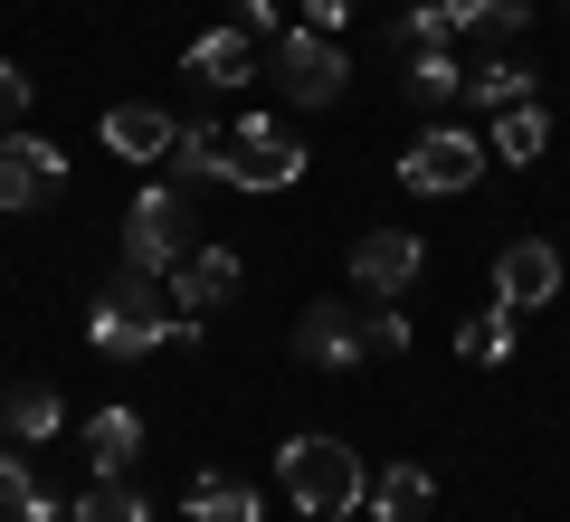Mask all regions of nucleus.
I'll list each match as a JSON object with an SVG mask.
<instances>
[{
    "instance_id": "nucleus-1",
    "label": "nucleus",
    "mask_w": 570,
    "mask_h": 522,
    "mask_svg": "<svg viewBox=\"0 0 570 522\" xmlns=\"http://www.w3.org/2000/svg\"><path fill=\"white\" fill-rule=\"evenodd\" d=\"M86 333H96V352L134 362V352H163V342H200V314H153V276H134V266H124V276L96 295Z\"/></svg>"
},
{
    "instance_id": "nucleus-2",
    "label": "nucleus",
    "mask_w": 570,
    "mask_h": 522,
    "mask_svg": "<svg viewBox=\"0 0 570 522\" xmlns=\"http://www.w3.org/2000/svg\"><path fill=\"white\" fill-rule=\"evenodd\" d=\"M276 475H285V503L314 513V522H333V513L362 503V456H352L343 437H285L276 446Z\"/></svg>"
},
{
    "instance_id": "nucleus-3",
    "label": "nucleus",
    "mask_w": 570,
    "mask_h": 522,
    "mask_svg": "<svg viewBox=\"0 0 570 522\" xmlns=\"http://www.w3.org/2000/svg\"><path fill=\"white\" fill-rule=\"evenodd\" d=\"M219 181H238V190H295V181H305V142L285 134L276 115H247V124H228V142H219Z\"/></svg>"
},
{
    "instance_id": "nucleus-4",
    "label": "nucleus",
    "mask_w": 570,
    "mask_h": 522,
    "mask_svg": "<svg viewBox=\"0 0 570 522\" xmlns=\"http://www.w3.org/2000/svg\"><path fill=\"white\" fill-rule=\"evenodd\" d=\"M190 247V200L181 190H134V209H124V266L134 276H171Z\"/></svg>"
},
{
    "instance_id": "nucleus-5",
    "label": "nucleus",
    "mask_w": 570,
    "mask_h": 522,
    "mask_svg": "<svg viewBox=\"0 0 570 522\" xmlns=\"http://www.w3.org/2000/svg\"><path fill=\"white\" fill-rule=\"evenodd\" d=\"M485 134H456V124H428L419 142H409L400 152V181L409 190H438V200H448V190H475V171H485Z\"/></svg>"
},
{
    "instance_id": "nucleus-6",
    "label": "nucleus",
    "mask_w": 570,
    "mask_h": 522,
    "mask_svg": "<svg viewBox=\"0 0 570 522\" xmlns=\"http://www.w3.org/2000/svg\"><path fill=\"white\" fill-rule=\"evenodd\" d=\"M343 77H352V67H343V48H333L324 29H276V86L295 105H333Z\"/></svg>"
},
{
    "instance_id": "nucleus-7",
    "label": "nucleus",
    "mask_w": 570,
    "mask_h": 522,
    "mask_svg": "<svg viewBox=\"0 0 570 522\" xmlns=\"http://www.w3.org/2000/svg\"><path fill=\"white\" fill-rule=\"evenodd\" d=\"M58 181H67V152H58V142L0 134V209H10V219H20V209H39Z\"/></svg>"
},
{
    "instance_id": "nucleus-8",
    "label": "nucleus",
    "mask_w": 570,
    "mask_h": 522,
    "mask_svg": "<svg viewBox=\"0 0 570 522\" xmlns=\"http://www.w3.org/2000/svg\"><path fill=\"white\" fill-rule=\"evenodd\" d=\"M561 295V247L551 238H513L504 257H494V304H513V314H532V304Z\"/></svg>"
},
{
    "instance_id": "nucleus-9",
    "label": "nucleus",
    "mask_w": 570,
    "mask_h": 522,
    "mask_svg": "<svg viewBox=\"0 0 570 522\" xmlns=\"http://www.w3.org/2000/svg\"><path fill=\"white\" fill-rule=\"evenodd\" d=\"M238 285H247V266L228 257V247H181V266H171V304H181V314H200V323L219 314Z\"/></svg>"
},
{
    "instance_id": "nucleus-10",
    "label": "nucleus",
    "mask_w": 570,
    "mask_h": 522,
    "mask_svg": "<svg viewBox=\"0 0 570 522\" xmlns=\"http://www.w3.org/2000/svg\"><path fill=\"white\" fill-rule=\"evenodd\" d=\"M409 276H419V238H409V228H362V238H352V285L409 295Z\"/></svg>"
},
{
    "instance_id": "nucleus-11",
    "label": "nucleus",
    "mask_w": 570,
    "mask_h": 522,
    "mask_svg": "<svg viewBox=\"0 0 570 522\" xmlns=\"http://www.w3.org/2000/svg\"><path fill=\"white\" fill-rule=\"evenodd\" d=\"M181 77H200V86H247V77H257V39H247L238 20H228V29H200V39L181 48Z\"/></svg>"
},
{
    "instance_id": "nucleus-12",
    "label": "nucleus",
    "mask_w": 570,
    "mask_h": 522,
    "mask_svg": "<svg viewBox=\"0 0 570 522\" xmlns=\"http://www.w3.org/2000/svg\"><path fill=\"white\" fill-rule=\"evenodd\" d=\"M295 352L324 371L362 362V304H305V323H295Z\"/></svg>"
},
{
    "instance_id": "nucleus-13",
    "label": "nucleus",
    "mask_w": 570,
    "mask_h": 522,
    "mask_svg": "<svg viewBox=\"0 0 570 522\" xmlns=\"http://www.w3.org/2000/svg\"><path fill=\"white\" fill-rule=\"evenodd\" d=\"M171 134H181V124H171L163 105H115V115H105V152H124V161H163Z\"/></svg>"
},
{
    "instance_id": "nucleus-14",
    "label": "nucleus",
    "mask_w": 570,
    "mask_h": 522,
    "mask_svg": "<svg viewBox=\"0 0 570 522\" xmlns=\"http://www.w3.org/2000/svg\"><path fill=\"white\" fill-rule=\"evenodd\" d=\"M542 142H551V115L542 105H494V134H485V152L494 161H513V171H523V161H542Z\"/></svg>"
},
{
    "instance_id": "nucleus-15",
    "label": "nucleus",
    "mask_w": 570,
    "mask_h": 522,
    "mask_svg": "<svg viewBox=\"0 0 570 522\" xmlns=\"http://www.w3.org/2000/svg\"><path fill=\"white\" fill-rule=\"evenodd\" d=\"M58 418H67V400L48 381H20L10 400H0V427H10V446H39V437H58Z\"/></svg>"
},
{
    "instance_id": "nucleus-16",
    "label": "nucleus",
    "mask_w": 570,
    "mask_h": 522,
    "mask_svg": "<svg viewBox=\"0 0 570 522\" xmlns=\"http://www.w3.org/2000/svg\"><path fill=\"white\" fill-rule=\"evenodd\" d=\"M134 456H142V418L134 408H96V418H86V465H96V475H124Z\"/></svg>"
},
{
    "instance_id": "nucleus-17",
    "label": "nucleus",
    "mask_w": 570,
    "mask_h": 522,
    "mask_svg": "<svg viewBox=\"0 0 570 522\" xmlns=\"http://www.w3.org/2000/svg\"><path fill=\"white\" fill-rule=\"evenodd\" d=\"M181 503H190V522H257V513H266L257 484H238V475H200Z\"/></svg>"
},
{
    "instance_id": "nucleus-18",
    "label": "nucleus",
    "mask_w": 570,
    "mask_h": 522,
    "mask_svg": "<svg viewBox=\"0 0 570 522\" xmlns=\"http://www.w3.org/2000/svg\"><path fill=\"white\" fill-rule=\"evenodd\" d=\"M409 513H428V475L419 465H381L371 475V522H409Z\"/></svg>"
},
{
    "instance_id": "nucleus-19",
    "label": "nucleus",
    "mask_w": 570,
    "mask_h": 522,
    "mask_svg": "<svg viewBox=\"0 0 570 522\" xmlns=\"http://www.w3.org/2000/svg\"><path fill=\"white\" fill-rule=\"evenodd\" d=\"M67 522H153V513H142V494L124 475H96L77 503H67Z\"/></svg>"
},
{
    "instance_id": "nucleus-20",
    "label": "nucleus",
    "mask_w": 570,
    "mask_h": 522,
    "mask_svg": "<svg viewBox=\"0 0 570 522\" xmlns=\"http://www.w3.org/2000/svg\"><path fill=\"white\" fill-rule=\"evenodd\" d=\"M400 86H409V96H419V105H448V96H466V67H456L448 48H419Z\"/></svg>"
},
{
    "instance_id": "nucleus-21",
    "label": "nucleus",
    "mask_w": 570,
    "mask_h": 522,
    "mask_svg": "<svg viewBox=\"0 0 570 522\" xmlns=\"http://www.w3.org/2000/svg\"><path fill=\"white\" fill-rule=\"evenodd\" d=\"M219 142H228V134H209V124H181L163 161L181 171V181H219Z\"/></svg>"
},
{
    "instance_id": "nucleus-22",
    "label": "nucleus",
    "mask_w": 570,
    "mask_h": 522,
    "mask_svg": "<svg viewBox=\"0 0 570 522\" xmlns=\"http://www.w3.org/2000/svg\"><path fill=\"white\" fill-rule=\"evenodd\" d=\"M456 352H466V362H513V304H485V314L456 333Z\"/></svg>"
},
{
    "instance_id": "nucleus-23",
    "label": "nucleus",
    "mask_w": 570,
    "mask_h": 522,
    "mask_svg": "<svg viewBox=\"0 0 570 522\" xmlns=\"http://www.w3.org/2000/svg\"><path fill=\"white\" fill-rule=\"evenodd\" d=\"M532 0H438V20L448 29H523Z\"/></svg>"
},
{
    "instance_id": "nucleus-24",
    "label": "nucleus",
    "mask_w": 570,
    "mask_h": 522,
    "mask_svg": "<svg viewBox=\"0 0 570 522\" xmlns=\"http://www.w3.org/2000/svg\"><path fill=\"white\" fill-rule=\"evenodd\" d=\"M466 96H485V105H523V96H532V67H485V77H466Z\"/></svg>"
},
{
    "instance_id": "nucleus-25",
    "label": "nucleus",
    "mask_w": 570,
    "mask_h": 522,
    "mask_svg": "<svg viewBox=\"0 0 570 522\" xmlns=\"http://www.w3.org/2000/svg\"><path fill=\"white\" fill-rule=\"evenodd\" d=\"M362 352H381V362H400V352H409V323L390 314V304H381V314H362Z\"/></svg>"
},
{
    "instance_id": "nucleus-26",
    "label": "nucleus",
    "mask_w": 570,
    "mask_h": 522,
    "mask_svg": "<svg viewBox=\"0 0 570 522\" xmlns=\"http://www.w3.org/2000/svg\"><path fill=\"white\" fill-rule=\"evenodd\" d=\"M29 494H39V484H29V456H10V446H0V513H20Z\"/></svg>"
},
{
    "instance_id": "nucleus-27",
    "label": "nucleus",
    "mask_w": 570,
    "mask_h": 522,
    "mask_svg": "<svg viewBox=\"0 0 570 522\" xmlns=\"http://www.w3.org/2000/svg\"><path fill=\"white\" fill-rule=\"evenodd\" d=\"M20 124H29V77L0 67V134H20Z\"/></svg>"
},
{
    "instance_id": "nucleus-28",
    "label": "nucleus",
    "mask_w": 570,
    "mask_h": 522,
    "mask_svg": "<svg viewBox=\"0 0 570 522\" xmlns=\"http://www.w3.org/2000/svg\"><path fill=\"white\" fill-rule=\"evenodd\" d=\"M238 29H247V39H276L285 10H276V0H238Z\"/></svg>"
},
{
    "instance_id": "nucleus-29",
    "label": "nucleus",
    "mask_w": 570,
    "mask_h": 522,
    "mask_svg": "<svg viewBox=\"0 0 570 522\" xmlns=\"http://www.w3.org/2000/svg\"><path fill=\"white\" fill-rule=\"evenodd\" d=\"M343 20H352V0H305V29H324V39H333Z\"/></svg>"
},
{
    "instance_id": "nucleus-30",
    "label": "nucleus",
    "mask_w": 570,
    "mask_h": 522,
    "mask_svg": "<svg viewBox=\"0 0 570 522\" xmlns=\"http://www.w3.org/2000/svg\"><path fill=\"white\" fill-rule=\"evenodd\" d=\"M10 522H67V513H58V503H48V494H29V503H20V513H10Z\"/></svg>"
},
{
    "instance_id": "nucleus-31",
    "label": "nucleus",
    "mask_w": 570,
    "mask_h": 522,
    "mask_svg": "<svg viewBox=\"0 0 570 522\" xmlns=\"http://www.w3.org/2000/svg\"><path fill=\"white\" fill-rule=\"evenodd\" d=\"M333 522H362V503H352V513H333Z\"/></svg>"
},
{
    "instance_id": "nucleus-32",
    "label": "nucleus",
    "mask_w": 570,
    "mask_h": 522,
    "mask_svg": "<svg viewBox=\"0 0 570 522\" xmlns=\"http://www.w3.org/2000/svg\"><path fill=\"white\" fill-rule=\"evenodd\" d=\"M409 10H419V0H409Z\"/></svg>"
}]
</instances>
